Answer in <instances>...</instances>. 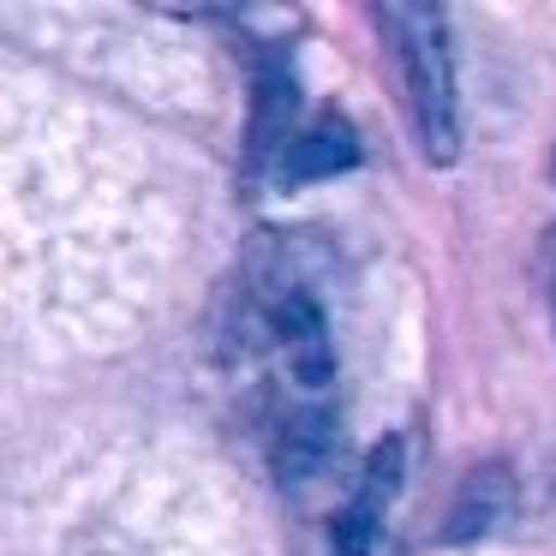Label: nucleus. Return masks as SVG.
I'll list each match as a JSON object with an SVG mask.
<instances>
[{
  "instance_id": "7ed1b4c3",
  "label": "nucleus",
  "mask_w": 556,
  "mask_h": 556,
  "mask_svg": "<svg viewBox=\"0 0 556 556\" xmlns=\"http://www.w3.org/2000/svg\"><path fill=\"white\" fill-rule=\"evenodd\" d=\"M359 162V138L341 114H317V126H300V132L281 138L276 150V180L281 186H312L329 180V174H348Z\"/></svg>"
},
{
  "instance_id": "39448f33",
  "label": "nucleus",
  "mask_w": 556,
  "mask_h": 556,
  "mask_svg": "<svg viewBox=\"0 0 556 556\" xmlns=\"http://www.w3.org/2000/svg\"><path fill=\"white\" fill-rule=\"evenodd\" d=\"M329 455H336V419H329V407H293L288 419H281V431H276L281 479L288 484L317 479V472L329 467Z\"/></svg>"
},
{
  "instance_id": "f03ea898",
  "label": "nucleus",
  "mask_w": 556,
  "mask_h": 556,
  "mask_svg": "<svg viewBox=\"0 0 556 556\" xmlns=\"http://www.w3.org/2000/svg\"><path fill=\"white\" fill-rule=\"evenodd\" d=\"M401 472H407V448H401V437H383L365 455L359 484H353V496L336 515V556H371L377 532L389 520V503L401 496Z\"/></svg>"
},
{
  "instance_id": "20e7f679",
  "label": "nucleus",
  "mask_w": 556,
  "mask_h": 556,
  "mask_svg": "<svg viewBox=\"0 0 556 556\" xmlns=\"http://www.w3.org/2000/svg\"><path fill=\"white\" fill-rule=\"evenodd\" d=\"M508 508H515V472H508L503 460H484V467H472L467 479H460L455 503H448L443 539H448V544L484 539V532H496V527L508 520Z\"/></svg>"
},
{
  "instance_id": "f257e3e1",
  "label": "nucleus",
  "mask_w": 556,
  "mask_h": 556,
  "mask_svg": "<svg viewBox=\"0 0 556 556\" xmlns=\"http://www.w3.org/2000/svg\"><path fill=\"white\" fill-rule=\"evenodd\" d=\"M377 30L389 42L407 121L419 132V150L448 168L460 162V66H455V30L437 0H377Z\"/></svg>"
},
{
  "instance_id": "423d86ee",
  "label": "nucleus",
  "mask_w": 556,
  "mask_h": 556,
  "mask_svg": "<svg viewBox=\"0 0 556 556\" xmlns=\"http://www.w3.org/2000/svg\"><path fill=\"white\" fill-rule=\"evenodd\" d=\"M144 7H156L168 18H228V13H240L245 0H144Z\"/></svg>"
}]
</instances>
